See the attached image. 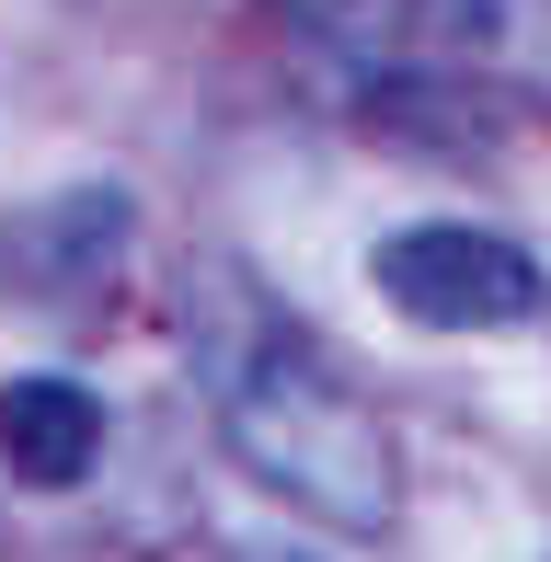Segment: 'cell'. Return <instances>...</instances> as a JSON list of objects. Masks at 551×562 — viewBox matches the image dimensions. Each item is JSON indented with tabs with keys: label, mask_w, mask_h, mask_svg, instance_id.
<instances>
[{
	"label": "cell",
	"mask_w": 551,
	"mask_h": 562,
	"mask_svg": "<svg viewBox=\"0 0 551 562\" xmlns=\"http://www.w3.org/2000/svg\"><path fill=\"white\" fill-rule=\"evenodd\" d=\"M195 368H207V402H218V437L230 459L288 494L299 517L345 528V540H380L391 505H403V459H391L380 414L345 391L299 334H276V311H254L241 288H218L195 311Z\"/></svg>",
	"instance_id": "cell-1"
},
{
	"label": "cell",
	"mask_w": 551,
	"mask_h": 562,
	"mask_svg": "<svg viewBox=\"0 0 551 562\" xmlns=\"http://www.w3.org/2000/svg\"><path fill=\"white\" fill-rule=\"evenodd\" d=\"M368 288L391 299L425 334H506V322L540 311V265L506 241V229H471V218H414L368 252Z\"/></svg>",
	"instance_id": "cell-2"
},
{
	"label": "cell",
	"mask_w": 551,
	"mask_h": 562,
	"mask_svg": "<svg viewBox=\"0 0 551 562\" xmlns=\"http://www.w3.org/2000/svg\"><path fill=\"white\" fill-rule=\"evenodd\" d=\"M104 459V402L81 379H0V471L35 482V494H69Z\"/></svg>",
	"instance_id": "cell-3"
},
{
	"label": "cell",
	"mask_w": 551,
	"mask_h": 562,
	"mask_svg": "<svg viewBox=\"0 0 551 562\" xmlns=\"http://www.w3.org/2000/svg\"><path fill=\"white\" fill-rule=\"evenodd\" d=\"M414 12L460 81H506L551 104V0H414Z\"/></svg>",
	"instance_id": "cell-4"
}]
</instances>
